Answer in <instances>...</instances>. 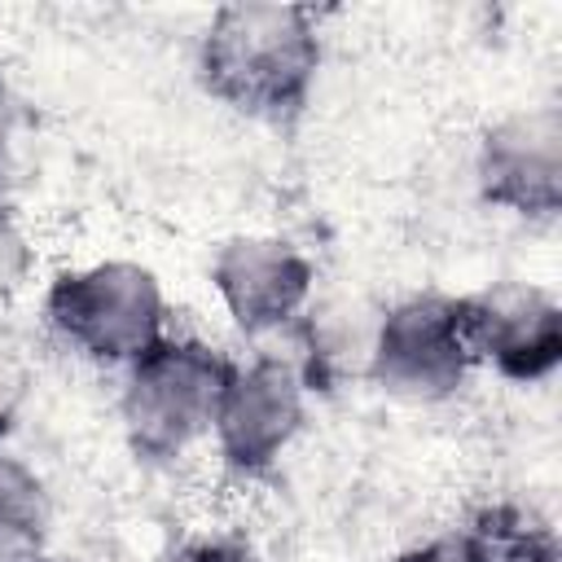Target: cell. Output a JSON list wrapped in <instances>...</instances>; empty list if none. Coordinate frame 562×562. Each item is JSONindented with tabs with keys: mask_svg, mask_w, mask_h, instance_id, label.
Wrapping results in <instances>:
<instances>
[{
	"mask_svg": "<svg viewBox=\"0 0 562 562\" xmlns=\"http://www.w3.org/2000/svg\"><path fill=\"white\" fill-rule=\"evenodd\" d=\"M321 70V35L303 4H220L198 44L202 88L237 114L290 123L303 114Z\"/></svg>",
	"mask_w": 562,
	"mask_h": 562,
	"instance_id": "1",
	"label": "cell"
},
{
	"mask_svg": "<svg viewBox=\"0 0 562 562\" xmlns=\"http://www.w3.org/2000/svg\"><path fill=\"white\" fill-rule=\"evenodd\" d=\"M233 360L198 338H158L127 364L123 378V430L136 457L171 461L215 422Z\"/></svg>",
	"mask_w": 562,
	"mask_h": 562,
	"instance_id": "2",
	"label": "cell"
},
{
	"mask_svg": "<svg viewBox=\"0 0 562 562\" xmlns=\"http://www.w3.org/2000/svg\"><path fill=\"white\" fill-rule=\"evenodd\" d=\"M53 334L97 364H132L162 338L167 303L162 285L145 263L105 259L53 277L44 294Z\"/></svg>",
	"mask_w": 562,
	"mask_h": 562,
	"instance_id": "3",
	"label": "cell"
},
{
	"mask_svg": "<svg viewBox=\"0 0 562 562\" xmlns=\"http://www.w3.org/2000/svg\"><path fill=\"white\" fill-rule=\"evenodd\" d=\"M470 342L461 321V299L452 294H413L395 303L369 347V373L386 395L435 404L465 386Z\"/></svg>",
	"mask_w": 562,
	"mask_h": 562,
	"instance_id": "4",
	"label": "cell"
},
{
	"mask_svg": "<svg viewBox=\"0 0 562 562\" xmlns=\"http://www.w3.org/2000/svg\"><path fill=\"white\" fill-rule=\"evenodd\" d=\"M211 430L228 470L263 474L303 430V382L294 364L281 356L233 364Z\"/></svg>",
	"mask_w": 562,
	"mask_h": 562,
	"instance_id": "5",
	"label": "cell"
},
{
	"mask_svg": "<svg viewBox=\"0 0 562 562\" xmlns=\"http://www.w3.org/2000/svg\"><path fill=\"white\" fill-rule=\"evenodd\" d=\"M470 356L509 382H540L562 360V307L527 281H496L461 299Z\"/></svg>",
	"mask_w": 562,
	"mask_h": 562,
	"instance_id": "6",
	"label": "cell"
},
{
	"mask_svg": "<svg viewBox=\"0 0 562 562\" xmlns=\"http://www.w3.org/2000/svg\"><path fill=\"white\" fill-rule=\"evenodd\" d=\"M479 193L522 220L562 211V114L553 105L518 110L479 140Z\"/></svg>",
	"mask_w": 562,
	"mask_h": 562,
	"instance_id": "7",
	"label": "cell"
},
{
	"mask_svg": "<svg viewBox=\"0 0 562 562\" xmlns=\"http://www.w3.org/2000/svg\"><path fill=\"white\" fill-rule=\"evenodd\" d=\"M312 263L281 237H233L211 259V285L246 334L290 325L312 299Z\"/></svg>",
	"mask_w": 562,
	"mask_h": 562,
	"instance_id": "8",
	"label": "cell"
},
{
	"mask_svg": "<svg viewBox=\"0 0 562 562\" xmlns=\"http://www.w3.org/2000/svg\"><path fill=\"white\" fill-rule=\"evenodd\" d=\"M558 544L549 527L487 514L474 531H448L400 553V562H553Z\"/></svg>",
	"mask_w": 562,
	"mask_h": 562,
	"instance_id": "9",
	"label": "cell"
},
{
	"mask_svg": "<svg viewBox=\"0 0 562 562\" xmlns=\"http://www.w3.org/2000/svg\"><path fill=\"white\" fill-rule=\"evenodd\" d=\"M48 527L44 479L13 452L0 448V549H31Z\"/></svg>",
	"mask_w": 562,
	"mask_h": 562,
	"instance_id": "10",
	"label": "cell"
},
{
	"mask_svg": "<svg viewBox=\"0 0 562 562\" xmlns=\"http://www.w3.org/2000/svg\"><path fill=\"white\" fill-rule=\"evenodd\" d=\"M31 386H35L31 347H26L22 329L0 316V435H4V430L18 422V413L26 408Z\"/></svg>",
	"mask_w": 562,
	"mask_h": 562,
	"instance_id": "11",
	"label": "cell"
},
{
	"mask_svg": "<svg viewBox=\"0 0 562 562\" xmlns=\"http://www.w3.org/2000/svg\"><path fill=\"white\" fill-rule=\"evenodd\" d=\"M31 241L18 224V215L9 206H0V299H9L13 290H22V281L31 277Z\"/></svg>",
	"mask_w": 562,
	"mask_h": 562,
	"instance_id": "12",
	"label": "cell"
},
{
	"mask_svg": "<svg viewBox=\"0 0 562 562\" xmlns=\"http://www.w3.org/2000/svg\"><path fill=\"white\" fill-rule=\"evenodd\" d=\"M158 562H250V553L237 540H184L171 544Z\"/></svg>",
	"mask_w": 562,
	"mask_h": 562,
	"instance_id": "13",
	"label": "cell"
},
{
	"mask_svg": "<svg viewBox=\"0 0 562 562\" xmlns=\"http://www.w3.org/2000/svg\"><path fill=\"white\" fill-rule=\"evenodd\" d=\"M9 127H13V105H9L4 75H0V154H4V145H9Z\"/></svg>",
	"mask_w": 562,
	"mask_h": 562,
	"instance_id": "14",
	"label": "cell"
},
{
	"mask_svg": "<svg viewBox=\"0 0 562 562\" xmlns=\"http://www.w3.org/2000/svg\"><path fill=\"white\" fill-rule=\"evenodd\" d=\"M22 562H66V558H48V553H31V558H22Z\"/></svg>",
	"mask_w": 562,
	"mask_h": 562,
	"instance_id": "15",
	"label": "cell"
}]
</instances>
